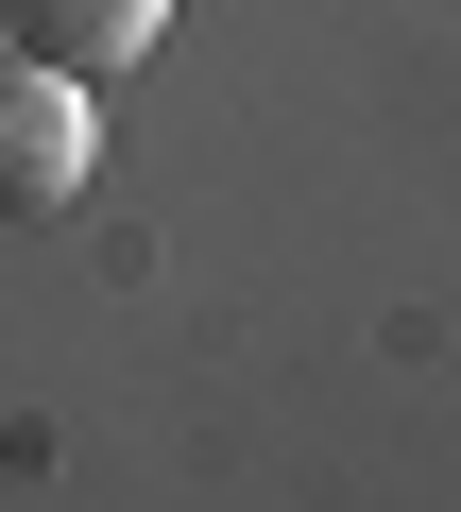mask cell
<instances>
[{
  "mask_svg": "<svg viewBox=\"0 0 461 512\" xmlns=\"http://www.w3.org/2000/svg\"><path fill=\"white\" fill-rule=\"evenodd\" d=\"M86 154H103V103L35 52H0V222H52L86 188Z\"/></svg>",
  "mask_w": 461,
  "mask_h": 512,
  "instance_id": "cell-1",
  "label": "cell"
},
{
  "mask_svg": "<svg viewBox=\"0 0 461 512\" xmlns=\"http://www.w3.org/2000/svg\"><path fill=\"white\" fill-rule=\"evenodd\" d=\"M154 35H171V0H0V52H35V69H69V86L137 69Z\"/></svg>",
  "mask_w": 461,
  "mask_h": 512,
  "instance_id": "cell-2",
  "label": "cell"
}]
</instances>
